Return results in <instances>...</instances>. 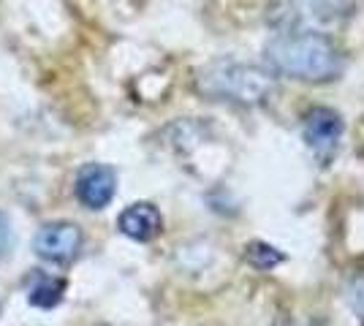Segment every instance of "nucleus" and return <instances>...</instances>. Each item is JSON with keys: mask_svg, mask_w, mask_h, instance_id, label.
<instances>
[{"mask_svg": "<svg viewBox=\"0 0 364 326\" xmlns=\"http://www.w3.org/2000/svg\"><path fill=\"white\" fill-rule=\"evenodd\" d=\"M85 242L82 229L71 220L44 223L33 237V253L49 264H71Z\"/></svg>", "mask_w": 364, "mask_h": 326, "instance_id": "7ed1b4c3", "label": "nucleus"}, {"mask_svg": "<svg viewBox=\"0 0 364 326\" xmlns=\"http://www.w3.org/2000/svg\"><path fill=\"white\" fill-rule=\"evenodd\" d=\"M11 242H14V232H11L9 215L0 212V256H6V253L11 250Z\"/></svg>", "mask_w": 364, "mask_h": 326, "instance_id": "9b49d317", "label": "nucleus"}, {"mask_svg": "<svg viewBox=\"0 0 364 326\" xmlns=\"http://www.w3.org/2000/svg\"><path fill=\"white\" fill-rule=\"evenodd\" d=\"M299 6V14L304 16H316L323 22H334V19H343L350 14L353 3L350 0H294Z\"/></svg>", "mask_w": 364, "mask_h": 326, "instance_id": "6e6552de", "label": "nucleus"}, {"mask_svg": "<svg viewBox=\"0 0 364 326\" xmlns=\"http://www.w3.org/2000/svg\"><path fill=\"white\" fill-rule=\"evenodd\" d=\"M245 259L258 269H272L283 261V253L272 245H267V242H253V245L245 248Z\"/></svg>", "mask_w": 364, "mask_h": 326, "instance_id": "1a4fd4ad", "label": "nucleus"}, {"mask_svg": "<svg viewBox=\"0 0 364 326\" xmlns=\"http://www.w3.org/2000/svg\"><path fill=\"white\" fill-rule=\"evenodd\" d=\"M120 232L136 242H150L155 239L161 229H164V217L158 212V207L150 202H136L131 207H125L120 212V220H117Z\"/></svg>", "mask_w": 364, "mask_h": 326, "instance_id": "423d86ee", "label": "nucleus"}, {"mask_svg": "<svg viewBox=\"0 0 364 326\" xmlns=\"http://www.w3.org/2000/svg\"><path fill=\"white\" fill-rule=\"evenodd\" d=\"M348 302L350 308H353V313H359L364 318V272H356L353 278L348 280Z\"/></svg>", "mask_w": 364, "mask_h": 326, "instance_id": "9d476101", "label": "nucleus"}, {"mask_svg": "<svg viewBox=\"0 0 364 326\" xmlns=\"http://www.w3.org/2000/svg\"><path fill=\"white\" fill-rule=\"evenodd\" d=\"M193 87L207 101H220L234 107H261L274 93V74L247 63L215 60L198 68Z\"/></svg>", "mask_w": 364, "mask_h": 326, "instance_id": "f03ea898", "label": "nucleus"}, {"mask_svg": "<svg viewBox=\"0 0 364 326\" xmlns=\"http://www.w3.org/2000/svg\"><path fill=\"white\" fill-rule=\"evenodd\" d=\"M343 136V117L329 107H313L304 114V141L321 163H329Z\"/></svg>", "mask_w": 364, "mask_h": 326, "instance_id": "20e7f679", "label": "nucleus"}, {"mask_svg": "<svg viewBox=\"0 0 364 326\" xmlns=\"http://www.w3.org/2000/svg\"><path fill=\"white\" fill-rule=\"evenodd\" d=\"M63 294H65V278H55V275H36L28 288V299L33 308L49 310L55 305H60Z\"/></svg>", "mask_w": 364, "mask_h": 326, "instance_id": "0eeeda50", "label": "nucleus"}, {"mask_svg": "<svg viewBox=\"0 0 364 326\" xmlns=\"http://www.w3.org/2000/svg\"><path fill=\"white\" fill-rule=\"evenodd\" d=\"M117 193V174L104 163H87L76 174V199L87 210H104Z\"/></svg>", "mask_w": 364, "mask_h": 326, "instance_id": "39448f33", "label": "nucleus"}, {"mask_svg": "<svg viewBox=\"0 0 364 326\" xmlns=\"http://www.w3.org/2000/svg\"><path fill=\"white\" fill-rule=\"evenodd\" d=\"M0 308H3V302H0Z\"/></svg>", "mask_w": 364, "mask_h": 326, "instance_id": "f8f14e48", "label": "nucleus"}, {"mask_svg": "<svg viewBox=\"0 0 364 326\" xmlns=\"http://www.w3.org/2000/svg\"><path fill=\"white\" fill-rule=\"evenodd\" d=\"M272 74L323 85L340 77L343 52L329 36L316 31H280L264 49Z\"/></svg>", "mask_w": 364, "mask_h": 326, "instance_id": "f257e3e1", "label": "nucleus"}]
</instances>
